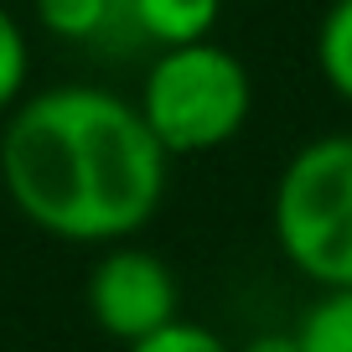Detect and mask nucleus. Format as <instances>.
<instances>
[{"label":"nucleus","instance_id":"nucleus-4","mask_svg":"<svg viewBox=\"0 0 352 352\" xmlns=\"http://www.w3.org/2000/svg\"><path fill=\"white\" fill-rule=\"evenodd\" d=\"M182 290H176L171 264L151 249H135L130 239L109 243L99 254V264L88 270V316L109 342L130 347V342L151 337L155 327L176 321Z\"/></svg>","mask_w":352,"mask_h":352},{"label":"nucleus","instance_id":"nucleus-5","mask_svg":"<svg viewBox=\"0 0 352 352\" xmlns=\"http://www.w3.org/2000/svg\"><path fill=\"white\" fill-rule=\"evenodd\" d=\"M223 0H124V21L155 47H187L212 36Z\"/></svg>","mask_w":352,"mask_h":352},{"label":"nucleus","instance_id":"nucleus-6","mask_svg":"<svg viewBox=\"0 0 352 352\" xmlns=\"http://www.w3.org/2000/svg\"><path fill=\"white\" fill-rule=\"evenodd\" d=\"M36 21L57 42H99L114 21H124V0H36Z\"/></svg>","mask_w":352,"mask_h":352},{"label":"nucleus","instance_id":"nucleus-9","mask_svg":"<svg viewBox=\"0 0 352 352\" xmlns=\"http://www.w3.org/2000/svg\"><path fill=\"white\" fill-rule=\"evenodd\" d=\"M26 83H32V42L21 21L0 6V114H11L26 99Z\"/></svg>","mask_w":352,"mask_h":352},{"label":"nucleus","instance_id":"nucleus-8","mask_svg":"<svg viewBox=\"0 0 352 352\" xmlns=\"http://www.w3.org/2000/svg\"><path fill=\"white\" fill-rule=\"evenodd\" d=\"M300 352H352V290H327L296 327Z\"/></svg>","mask_w":352,"mask_h":352},{"label":"nucleus","instance_id":"nucleus-3","mask_svg":"<svg viewBox=\"0 0 352 352\" xmlns=\"http://www.w3.org/2000/svg\"><path fill=\"white\" fill-rule=\"evenodd\" d=\"M275 243L321 290H352V135L300 145L275 182Z\"/></svg>","mask_w":352,"mask_h":352},{"label":"nucleus","instance_id":"nucleus-7","mask_svg":"<svg viewBox=\"0 0 352 352\" xmlns=\"http://www.w3.org/2000/svg\"><path fill=\"white\" fill-rule=\"evenodd\" d=\"M316 67L342 104H352V0H331L316 26Z\"/></svg>","mask_w":352,"mask_h":352},{"label":"nucleus","instance_id":"nucleus-2","mask_svg":"<svg viewBox=\"0 0 352 352\" xmlns=\"http://www.w3.org/2000/svg\"><path fill=\"white\" fill-rule=\"evenodd\" d=\"M135 109L166 155H208L249 124L254 78L239 63V52L218 47L212 36L161 47V57L145 67Z\"/></svg>","mask_w":352,"mask_h":352},{"label":"nucleus","instance_id":"nucleus-1","mask_svg":"<svg viewBox=\"0 0 352 352\" xmlns=\"http://www.w3.org/2000/svg\"><path fill=\"white\" fill-rule=\"evenodd\" d=\"M171 155L135 99L99 83L36 88L6 120L0 182L32 228L109 249L161 212Z\"/></svg>","mask_w":352,"mask_h":352},{"label":"nucleus","instance_id":"nucleus-10","mask_svg":"<svg viewBox=\"0 0 352 352\" xmlns=\"http://www.w3.org/2000/svg\"><path fill=\"white\" fill-rule=\"evenodd\" d=\"M124 352H239V347H228V342L218 337L212 327H202V321H166V327H155L151 337H140V342H130Z\"/></svg>","mask_w":352,"mask_h":352},{"label":"nucleus","instance_id":"nucleus-11","mask_svg":"<svg viewBox=\"0 0 352 352\" xmlns=\"http://www.w3.org/2000/svg\"><path fill=\"white\" fill-rule=\"evenodd\" d=\"M239 352H300V337L296 331H259V337H249Z\"/></svg>","mask_w":352,"mask_h":352}]
</instances>
